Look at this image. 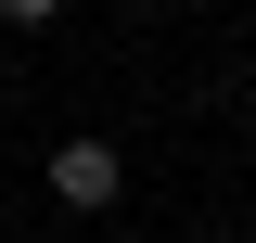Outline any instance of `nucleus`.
<instances>
[{"label": "nucleus", "instance_id": "1", "mask_svg": "<svg viewBox=\"0 0 256 243\" xmlns=\"http://www.w3.org/2000/svg\"><path fill=\"white\" fill-rule=\"evenodd\" d=\"M116 192H128V154H116V141H90V128L52 141V205H64V218H102Z\"/></svg>", "mask_w": 256, "mask_h": 243}, {"label": "nucleus", "instance_id": "3", "mask_svg": "<svg viewBox=\"0 0 256 243\" xmlns=\"http://www.w3.org/2000/svg\"><path fill=\"white\" fill-rule=\"evenodd\" d=\"M244 141H256V116H244Z\"/></svg>", "mask_w": 256, "mask_h": 243}, {"label": "nucleus", "instance_id": "2", "mask_svg": "<svg viewBox=\"0 0 256 243\" xmlns=\"http://www.w3.org/2000/svg\"><path fill=\"white\" fill-rule=\"evenodd\" d=\"M52 13H64V0H0V26H52Z\"/></svg>", "mask_w": 256, "mask_h": 243}]
</instances>
